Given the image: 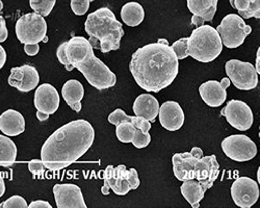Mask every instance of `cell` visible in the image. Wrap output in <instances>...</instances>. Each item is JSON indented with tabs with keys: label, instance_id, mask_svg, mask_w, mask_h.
I'll return each instance as SVG.
<instances>
[{
	"label": "cell",
	"instance_id": "6da1fadb",
	"mask_svg": "<svg viewBox=\"0 0 260 208\" xmlns=\"http://www.w3.org/2000/svg\"><path fill=\"white\" fill-rule=\"evenodd\" d=\"M129 70L138 86L146 92L158 93L178 75L179 59L166 39L140 47L132 56Z\"/></svg>",
	"mask_w": 260,
	"mask_h": 208
},
{
	"label": "cell",
	"instance_id": "7a4b0ae2",
	"mask_svg": "<svg viewBox=\"0 0 260 208\" xmlns=\"http://www.w3.org/2000/svg\"><path fill=\"white\" fill-rule=\"evenodd\" d=\"M94 141L95 129L89 121H71L55 130L43 144L41 160L50 171L68 168L90 150Z\"/></svg>",
	"mask_w": 260,
	"mask_h": 208
},
{
	"label": "cell",
	"instance_id": "3957f363",
	"mask_svg": "<svg viewBox=\"0 0 260 208\" xmlns=\"http://www.w3.org/2000/svg\"><path fill=\"white\" fill-rule=\"evenodd\" d=\"M64 50L71 67L79 70L92 87L106 90L116 86L117 75L96 57L88 39L81 36L73 37L66 42Z\"/></svg>",
	"mask_w": 260,
	"mask_h": 208
},
{
	"label": "cell",
	"instance_id": "277c9868",
	"mask_svg": "<svg viewBox=\"0 0 260 208\" xmlns=\"http://www.w3.org/2000/svg\"><path fill=\"white\" fill-rule=\"evenodd\" d=\"M85 32L90 36V42H98L102 53L118 50L121 39L125 34L123 25L117 20L115 14L108 8H100L86 18Z\"/></svg>",
	"mask_w": 260,
	"mask_h": 208
},
{
	"label": "cell",
	"instance_id": "5b68a950",
	"mask_svg": "<svg viewBox=\"0 0 260 208\" xmlns=\"http://www.w3.org/2000/svg\"><path fill=\"white\" fill-rule=\"evenodd\" d=\"M187 46L189 56L207 64L219 57L224 45L215 28L210 25H201L193 29L188 37Z\"/></svg>",
	"mask_w": 260,
	"mask_h": 208
},
{
	"label": "cell",
	"instance_id": "8992f818",
	"mask_svg": "<svg viewBox=\"0 0 260 208\" xmlns=\"http://www.w3.org/2000/svg\"><path fill=\"white\" fill-rule=\"evenodd\" d=\"M16 36L22 44H39L46 42L48 38L47 23L44 17L37 13H28L20 17L16 23Z\"/></svg>",
	"mask_w": 260,
	"mask_h": 208
},
{
	"label": "cell",
	"instance_id": "52a82bcc",
	"mask_svg": "<svg viewBox=\"0 0 260 208\" xmlns=\"http://www.w3.org/2000/svg\"><path fill=\"white\" fill-rule=\"evenodd\" d=\"M216 31L221 37L223 45L234 49L244 43L245 39L252 32V27L245 23L240 15L229 14L216 27Z\"/></svg>",
	"mask_w": 260,
	"mask_h": 208
},
{
	"label": "cell",
	"instance_id": "ba28073f",
	"mask_svg": "<svg viewBox=\"0 0 260 208\" xmlns=\"http://www.w3.org/2000/svg\"><path fill=\"white\" fill-rule=\"evenodd\" d=\"M226 73L233 86L242 91H251L258 86V73L248 61L230 59L226 62Z\"/></svg>",
	"mask_w": 260,
	"mask_h": 208
},
{
	"label": "cell",
	"instance_id": "9c48e42d",
	"mask_svg": "<svg viewBox=\"0 0 260 208\" xmlns=\"http://www.w3.org/2000/svg\"><path fill=\"white\" fill-rule=\"evenodd\" d=\"M222 149L228 158L237 162L249 161L258 152L255 142L245 134H233L224 138Z\"/></svg>",
	"mask_w": 260,
	"mask_h": 208
},
{
	"label": "cell",
	"instance_id": "30bf717a",
	"mask_svg": "<svg viewBox=\"0 0 260 208\" xmlns=\"http://www.w3.org/2000/svg\"><path fill=\"white\" fill-rule=\"evenodd\" d=\"M258 184L254 179L247 176L236 178L230 189L234 204L242 208H250L255 205L260 196Z\"/></svg>",
	"mask_w": 260,
	"mask_h": 208
},
{
	"label": "cell",
	"instance_id": "8fae6325",
	"mask_svg": "<svg viewBox=\"0 0 260 208\" xmlns=\"http://www.w3.org/2000/svg\"><path fill=\"white\" fill-rule=\"evenodd\" d=\"M227 122L240 131L249 130L254 122V115L251 108L244 101L230 100L223 111Z\"/></svg>",
	"mask_w": 260,
	"mask_h": 208
},
{
	"label": "cell",
	"instance_id": "7c38bea8",
	"mask_svg": "<svg viewBox=\"0 0 260 208\" xmlns=\"http://www.w3.org/2000/svg\"><path fill=\"white\" fill-rule=\"evenodd\" d=\"M127 173L128 170L124 164H120L117 168L114 165H107L103 172L104 184L101 187V193L103 195H108L110 190H112L118 196L127 195L132 191L127 181Z\"/></svg>",
	"mask_w": 260,
	"mask_h": 208
},
{
	"label": "cell",
	"instance_id": "4fadbf2b",
	"mask_svg": "<svg viewBox=\"0 0 260 208\" xmlns=\"http://www.w3.org/2000/svg\"><path fill=\"white\" fill-rule=\"evenodd\" d=\"M53 195L58 208H86L81 189L73 183H61L53 186Z\"/></svg>",
	"mask_w": 260,
	"mask_h": 208
},
{
	"label": "cell",
	"instance_id": "5bb4252c",
	"mask_svg": "<svg viewBox=\"0 0 260 208\" xmlns=\"http://www.w3.org/2000/svg\"><path fill=\"white\" fill-rule=\"evenodd\" d=\"M8 81L11 87L16 88L20 92L28 93L38 87L40 76L36 68L24 65L12 68Z\"/></svg>",
	"mask_w": 260,
	"mask_h": 208
},
{
	"label": "cell",
	"instance_id": "9a60e30c",
	"mask_svg": "<svg viewBox=\"0 0 260 208\" xmlns=\"http://www.w3.org/2000/svg\"><path fill=\"white\" fill-rule=\"evenodd\" d=\"M59 103L58 92L50 83H42L37 88L34 97V106L37 111L50 116L58 110Z\"/></svg>",
	"mask_w": 260,
	"mask_h": 208
},
{
	"label": "cell",
	"instance_id": "2e32d148",
	"mask_svg": "<svg viewBox=\"0 0 260 208\" xmlns=\"http://www.w3.org/2000/svg\"><path fill=\"white\" fill-rule=\"evenodd\" d=\"M220 175V164L215 155L203 156L198 159L194 166V179L202 184L207 191L213 185Z\"/></svg>",
	"mask_w": 260,
	"mask_h": 208
},
{
	"label": "cell",
	"instance_id": "e0dca14e",
	"mask_svg": "<svg viewBox=\"0 0 260 208\" xmlns=\"http://www.w3.org/2000/svg\"><path fill=\"white\" fill-rule=\"evenodd\" d=\"M158 114L160 125L168 131H177L184 125V112L178 102H164Z\"/></svg>",
	"mask_w": 260,
	"mask_h": 208
},
{
	"label": "cell",
	"instance_id": "ac0fdd59",
	"mask_svg": "<svg viewBox=\"0 0 260 208\" xmlns=\"http://www.w3.org/2000/svg\"><path fill=\"white\" fill-rule=\"evenodd\" d=\"M187 8L193 15L191 23L197 27L204 25L205 21L211 22L218 10L219 0H186Z\"/></svg>",
	"mask_w": 260,
	"mask_h": 208
},
{
	"label": "cell",
	"instance_id": "d6986e66",
	"mask_svg": "<svg viewBox=\"0 0 260 208\" xmlns=\"http://www.w3.org/2000/svg\"><path fill=\"white\" fill-rule=\"evenodd\" d=\"M199 95L210 108H219L227 100V91L216 80H208L199 87Z\"/></svg>",
	"mask_w": 260,
	"mask_h": 208
},
{
	"label": "cell",
	"instance_id": "ffe728a7",
	"mask_svg": "<svg viewBox=\"0 0 260 208\" xmlns=\"http://www.w3.org/2000/svg\"><path fill=\"white\" fill-rule=\"evenodd\" d=\"M198 158L191 155L190 152L176 153L172 157L173 173L180 181L194 179V166Z\"/></svg>",
	"mask_w": 260,
	"mask_h": 208
},
{
	"label": "cell",
	"instance_id": "44dd1931",
	"mask_svg": "<svg viewBox=\"0 0 260 208\" xmlns=\"http://www.w3.org/2000/svg\"><path fill=\"white\" fill-rule=\"evenodd\" d=\"M25 119L15 110H7L0 115V131L8 136H17L25 131Z\"/></svg>",
	"mask_w": 260,
	"mask_h": 208
},
{
	"label": "cell",
	"instance_id": "7402d4cb",
	"mask_svg": "<svg viewBox=\"0 0 260 208\" xmlns=\"http://www.w3.org/2000/svg\"><path fill=\"white\" fill-rule=\"evenodd\" d=\"M158 100L151 94H142L134 102L133 110L136 116L150 122L155 121L159 112Z\"/></svg>",
	"mask_w": 260,
	"mask_h": 208
},
{
	"label": "cell",
	"instance_id": "603a6c76",
	"mask_svg": "<svg viewBox=\"0 0 260 208\" xmlns=\"http://www.w3.org/2000/svg\"><path fill=\"white\" fill-rule=\"evenodd\" d=\"M61 95L63 100L73 111L76 113L81 111V100L84 96V89L80 81L70 79L64 82L61 89Z\"/></svg>",
	"mask_w": 260,
	"mask_h": 208
},
{
	"label": "cell",
	"instance_id": "cb8c5ba5",
	"mask_svg": "<svg viewBox=\"0 0 260 208\" xmlns=\"http://www.w3.org/2000/svg\"><path fill=\"white\" fill-rule=\"evenodd\" d=\"M182 182L183 183L180 187L181 195L193 208H198L206 192L204 187L200 182L194 179L185 180Z\"/></svg>",
	"mask_w": 260,
	"mask_h": 208
},
{
	"label": "cell",
	"instance_id": "d4e9b609",
	"mask_svg": "<svg viewBox=\"0 0 260 208\" xmlns=\"http://www.w3.org/2000/svg\"><path fill=\"white\" fill-rule=\"evenodd\" d=\"M121 18L123 22L130 27L139 26L145 19L144 8L136 2L127 3L122 7Z\"/></svg>",
	"mask_w": 260,
	"mask_h": 208
},
{
	"label": "cell",
	"instance_id": "484cf974",
	"mask_svg": "<svg viewBox=\"0 0 260 208\" xmlns=\"http://www.w3.org/2000/svg\"><path fill=\"white\" fill-rule=\"evenodd\" d=\"M17 146L8 136L0 135V166L9 168L12 166L17 158Z\"/></svg>",
	"mask_w": 260,
	"mask_h": 208
},
{
	"label": "cell",
	"instance_id": "4316f807",
	"mask_svg": "<svg viewBox=\"0 0 260 208\" xmlns=\"http://www.w3.org/2000/svg\"><path fill=\"white\" fill-rule=\"evenodd\" d=\"M243 19L260 18V0H229Z\"/></svg>",
	"mask_w": 260,
	"mask_h": 208
},
{
	"label": "cell",
	"instance_id": "83f0119b",
	"mask_svg": "<svg viewBox=\"0 0 260 208\" xmlns=\"http://www.w3.org/2000/svg\"><path fill=\"white\" fill-rule=\"evenodd\" d=\"M136 132V127L132 123L122 122L116 126L117 138L122 143H132Z\"/></svg>",
	"mask_w": 260,
	"mask_h": 208
},
{
	"label": "cell",
	"instance_id": "f1b7e54d",
	"mask_svg": "<svg viewBox=\"0 0 260 208\" xmlns=\"http://www.w3.org/2000/svg\"><path fill=\"white\" fill-rule=\"evenodd\" d=\"M55 4L56 0H29L30 8L34 10V12L43 17L50 15Z\"/></svg>",
	"mask_w": 260,
	"mask_h": 208
},
{
	"label": "cell",
	"instance_id": "f546056e",
	"mask_svg": "<svg viewBox=\"0 0 260 208\" xmlns=\"http://www.w3.org/2000/svg\"><path fill=\"white\" fill-rule=\"evenodd\" d=\"M187 38H181L179 40H177L176 42L172 44L171 48L172 50L174 51L175 55L177 56L178 59H184L186 58L188 55V46H187Z\"/></svg>",
	"mask_w": 260,
	"mask_h": 208
},
{
	"label": "cell",
	"instance_id": "4dcf8cb0",
	"mask_svg": "<svg viewBox=\"0 0 260 208\" xmlns=\"http://www.w3.org/2000/svg\"><path fill=\"white\" fill-rule=\"evenodd\" d=\"M150 142H151V135L149 132H144L140 129H136L135 136L132 141V143L134 144L136 148H138V149L146 148L147 146L150 144Z\"/></svg>",
	"mask_w": 260,
	"mask_h": 208
},
{
	"label": "cell",
	"instance_id": "1f68e13d",
	"mask_svg": "<svg viewBox=\"0 0 260 208\" xmlns=\"http://www.w3.org/2000/svg\"><path fill=\"white\" fill-rule=\"evenodd\" d=\"M90 0H71L72 12L77 16H83L90 9Z\"/></svg>",
	"mask_w": 260,
	"mask_h": 208
},
{
	"label": "cell",
	"instance_id": "d6a6232c",
	"mask_svg": "<svg viewBox=\"0 0 260 208\" xmlns=\"http://www.w3.org/2000/svg\"><path fill=\"white\" fill-rule=\"evenodd\" d=\"M107 120H108V122H110L111 124L116 125V126H117L118 124H120L122 122H129L130 123V120H132V116H128L121 109H117L113 113L110 114V116H108Z\"/></svg>",
	"mask_w": 260,
	"mask_h": 208
},
{
	"label": "cell",
	"instance_id": "836d02e7",
	"mask_svg": "<svg viewBox=\"0 0 260 208\" xmlns=\"http://www.w3.org/2000/svg\"><path fill=\"white\" fill-rule=\"evenodd\" d=\"M0 207L5 208H27L28 204L26 200L21 196H13L6 200L3 204H0Z\"/></svg>",
	"mask_w": 260,
	"mask_h": 208
},
{
	"label": "cell",
	"instance_id": "e575fe53",
	"mask_svg": "<svg viewBox=\"0 0 260 208\" xmlns=\"http://www.w3.org/2000/svg\"><path fill=\"white\" fill-rule=\"evenodd\" d=\"M130 123H132L136 129H140L144 132H149L151 129V122L138 116H132V120H130Z\"/></svg>",
	"mask_w": 260,
	"mask_h": 208
},
{
	"label": "cell",
	"instance_id": "d590c367",
	"mask_svg": "<svg viewBox=\"0 0 260 208\" xmlns=\"http://www.w3.org/2000/svg\"><path fill=\"white\" fill-rule=\"evenodd\" d=\"M45 165L41 159H32L28 162V170L32 175L41 176L45 173Z\"/></svg>",
	"mask_w": 260,
	"mask_h": 208
},
{
	"label": "cell",
	"instance_id": "8d00e7d4",
	"mask_svg": "<svg viewBox=\"0 0 260 208\" xmlns=\"http://www.w3.org/2000/svg\"><path fill=\"white\" fill-rule=\"evenodd\" d=\"M64 47H66V42H63L61 45L58 46V48L56 50V56H57L60 64H62L64 66V68H66V70L71 71V70H73V68L69 64L67 55H66V50H64Z\"/></svg>",
	"mask_w": 260,
	"mask_h": 208
},
{
	"label": "cell",
	"instance_id": "74e56055",
	"mask_svg": "<svg viewBox=\"0 0 260 208\" xmlns=\"http://www.w3.org/2000/svg\"><path fill=\"white\" fill-rule=\"evenodd\" d=\"M127 181L130 185V189L132 190H137L138 187L140 186V178H139V174L137 172L136 169H129L128 173H127Z\"/></svg>",
	"mask_w": 260,
	"mask_h": 208
},
{
	"label": "cell",
	"instance_id": "f35d334b",
	"mask_svg": "<svg viewBox=\"0 0 260 208\" xmlns=\"http://www.w3.org/2000/svg\"><path fill=\"white\" fill-rule=\"evenodd\" d=\"M8 38V29L6 25V20L3 16H0V43L5 42Z\"/></svg>",
	"mask_w": 260,
	"mask_h": 208
},
{
	"label": "cell",
	"instance_id": "ab89813d",
	"mask_svg": "<svg viewBox=\"0 0 260 208\" xmlns=\"http://www.w3.org/2000/svg\"><path fill=\"white\" fill-rule=\"evenodd\" d=\"M39 44H25L24 45V50H25V53L29 56H35L38 54L39 52Z\"/></svg>",
	"mask_w": 260,
	"mask_h": 208
},
{
	"label": "cell",
	"instance_id": "60d3db41",
	"mask_svg": "<svg viewBox=\"0 0 260 208\" xmlns=\"http://www.w3.org/2000/svg\"><path fill=\"white\" fill-rule=\"evenodd\" d=\"M29 208H51L50 203L46 201H42V200H37L35 202H31L28 205Z\"/></svg>",
	"mask_w": 260,
	"mask_h": 208
},
{
	"label": "cell",
	"instance_id": "b9f144b4",
	"mask_svg": "<svg viewBox=\"0 0 260 208\" xmlns=\"http://www.w3.org/2000/svg\"><path fill=\"white\" fill-rule=\"evenodd\" d=\"M7 61V53L5 48L0 45V70H2Z\"/></svg>",
	"mask_w": 260,
	"mask_h": 208
},
{
	"label": "cell",
	"instance_id": "7bdbcfd3",
	"mask_svg": "<svg viewBox=\"0 0 260 208\" xmlns=\"http://www.w3.org/2000/svg\"><path fill=\"white\" fill-rule=\"evenodd\" d=\"M190 153H191L192 156H194V157L198 158V159H200L201 157H203V151H202V149L199 148V147H193V148L191 149Z\"/></svg>",
	"mask_w": 260,
	"mask_h": 208
},
{
	"label": "cell",
	"instance_id": "ee69618b",
	"mask_svg": "<svg viewBox=\"0 0 260 208\" xmlns=\"http://www.w3.org/2000/svg\"><path fill=\"white\" fill-rule=\"evenodd\" d=\"M6 192V184H5V180L4 177L0 174V198H2L5 195Z\"/></svg>",
	"mask_w": 260,
	"mask_h": 208
},
{
	"label": "cell",
	"instance_id": "f6af8a7d",
	"mask_svg": "<svg viewBox=\"0 0 260 208\" xmlns=\"http://www.w3.org/2000/svg\"><path fill=\"white\" fill-rule=\"evenodd\" d=\"M37 118H38V120L39 121H46V120H48V118H49V115H47V114H44V113H41V112H39V111H37Z\"/></svg>",
	"mask_w": 260,
	"mask_h": 208
},
{
	"label": "cell",
	"instance_id": "bcb514c9",
	"mask_svg": "<svg viewBox=\"0 0 260 208\" xmlns=\"http://www.w3.org/2000/svg\"><path fill=\"white\" fill-rule=\"evenodd\" d=\"M259 60H260V48H258V51H257V55H256V65L254 66L258 74L260 73V67H259Z\"/></svg>",
	"mask_w": 260,
	"mask_h": 208
},
{
	"label": "cell",
	"instance_id": "7dc6e473",
	"mask_svg": "<svg viewBox=\"0 0 260 208\" xmlns=\"http://www.w3.org/2000/svg\"><path fill=\"white\" fill-rule=\"evenodd\" d=\"M230 83H231V81H230L229 78H223L222 81H221L222 87H223L224 89H226V90H227V88L230 86Z\"/></svg>",
	"mask_w": 260,
	"mask_h": 208
},
{
	"label": "cell",
	"instance_id": "c3c4849f",
	"mask_svg": "<svg viewBox=\"0 0 260 208\" xmlns=\"http://www.w3.org/2000/svg\"><path fill=\"white\" fill-rule=\"evenodd\" d=\"M3 8H4V4H3V2H2V0H0V12H2Z\"/></svg>",
	"mask_w": 260,
	"mask_h": 208
},
{
	"label": "cell",
	"instance_id": "681fc988",
	"mask_svg": "<svg viewBox=\"0 0 260 208\" xmlns=\"http://www.w3.org/2000/svg\"><path fill=\"white\" fill-rule=\"evenodd\" d=\"M259 174H260V170L258 169V173H257V177H258V183H259V180H260V179H259V177H260V175H259Z\"/></svg>",
	"mask_w": 260,
	"mask_h": 208
},
{
	"label": "cell",
	"instance_id": "f907efd6",
	"mask_svg": "<svg viewBox=\"0 0 260 208\" xmlns=\"http://www.w3.org/2000/svg\"><path fill=\"white\" fill-rule=\"evenodd\" d=\"M90 2H95V0H90Z\"/></svg>",
	"mask_w": 260,
	"mask_h": 208
}]
</instances>
